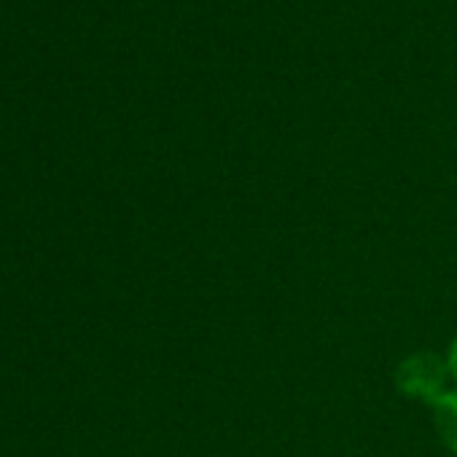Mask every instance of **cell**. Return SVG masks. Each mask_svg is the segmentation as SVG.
I'll use <instances>...</instances> for the list:
<instances>
[{"label": "cell", "mask_w": 457, "mask_h": 457, "mask_svg": "<svg viewBox=\"0 0 457 457\" xmlns=\"http://www.w3.org/2000/svg\"><path fill=\"white\" fill-rule=\"evenodd\" d=\"M398 387L409 395L425 398L430 403H436L444 393V363L436 355H414L411 361H406L398 371Z\"/></svg>", "instance_id": "6da1fadb"}, {"label": "cell", "mask_w": 457, "mask_h": 457, "mask_svg": "<svg viewBox=\"0 0 457 457\" xmlns=\"http://www.w3.org/2000/svg\"><path fill=\"white\" fill-rule=\"evenodd\" d=\"M436 428L449 449L457 452V393L441 395L436 403Z\"/></svg>", "instance_id": "7a4b0ae2"}, {"label": "cell", "mask_w": 457, "mask_h": 457, "mask_svg": "<svg viewBox=\"0 0 457 457\" xmlns=\"http://www.w3.org/2000/svg\"><path fill=\"white\" fill-rule=\"evenodd\" d=\"M449 369H452V374L457 377V342H454V347H452V358H449Z\"/></svg>", "instance_id": "3957f363"}]
</instances>
